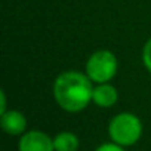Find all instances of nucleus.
Wrapping results in <instances>:
<instances>
[{"instance_id": "obj_4", "label": "nucleus", "mask_w": 151, "mask_h": 151, "mask_svg": "<svg viewBox=\"0 0 151 151\" xmlns=\"http://www.w3.org/2000/svg\"><path fill=\"white\" fill-rule=\"evenodd\" d=\"M18 151H55L53 138L42 130H28L21 135Z\"/></svg>"}, {"instance_id": "obj_10", "label": "nucleus", "mask_w": 151, "mask_h": 151, "mask_svg": "<svg viewBox=\"0 0 151 151\" xmlns=\"http://www.w3.org/2000/svg\"><path fill=\"white\" fill-rule=\"evenodd\" d=\"M0 101H2L0 102V114H2V113L6 111V93L3 91L0 92Z\"/></svg>"}, {"instance_id": "obj_5", "label": "nucleus", "mask_w": 151, "mask_h": 151, "mask_svg": "<svg viewBox=\"0 0 151 151\" xmlns=\"http://www.w3.org/2000/svg\"><path fill=\"white\" fill-rule=\"evenodd\" d=\"M0 124L8 135H22L27 129V119L18 110H6L5 113H2Z\"/></svg>"}, {"instance_id": "obj_9", "label": "nucleus", "mask_w": 151, "mask_h": 151, "mask_svg": "<svg viewBox=\"0 0 151 151\" xmlns=\"http://www.w3.org/2000/svg\"><path fill=\"white\" fill-rule=\"evenodd\" d=\"M95 151H124V147L116 144V142H105V144H101Z\"/></svg>"}, {"instance_id": "obj_3", "label": "nucleus", "mask_w": 151, "mask_h": 151, "mask_svg": "<svg viewBox=\"0 0 151 151\" xmlns=\"http://www.w3.org/2000/svg\"><path fill=\"white\" fill-rule=\"evenodd\" d=\"M117 56L107 49H99L93 52L86 61V74L95 85L113 80L117 74Z\"/></svg>"}, {"instance_id": "obj_2", "label": "nucleus", "mask_w": 151, "mask_h": 151, "mask_svg": "<svg viewBox=\"0 0 151 151\" xmlns=\"http://www.w3.org/2000/svg\"><path fill=\"white\" fill-rule=\"evenodd\" d=\"M108 135L122 147L135 145L142 136V122L133 113H119L110 120Z\"/></svg>"}, {"instance_id": "obj_6", "label": "nucleus", "mask_w": 151, "mask_h": 151, "mask_svg": "<svg viewBox=\"0 0 151 151\" xmlns=\"http://www.w3.org/2000/svg\"><path fill=\"white\" fill-rule=\"evenodd\" d=\"M119 101V91L111 83H98L93 86L92 102L99 108H111Z\"/></svg>"}, {"instance_id": "obj_1", "label": "nucleus", "mask_w": 151, "mask_h": 151, "mask_svg": "<svg viewBox=\"0 0 151 151\" xmlns=\"http://www.w3.org/2000/svg\"><path fill=\"white\" fill-rule=\"evenodd\" d=\"M93 86L86 73L76 70L64 71L53 83L55 102L67 113H80L92 102Z\"/></svg>"}, {"instance_id": "obj_7", "label": "nucleus", "mask_w": 151, "mask_h": 151, "mask_svg": "<svg viewBox=\"0 0 151 151\" xmlns=\"http://www.w3.org/2000/svg\"><path fill=\"white\" fill-rule=\"evenodd\" d=\"M53 145H55V151H77L80 141L76 133L64 130L53 138Z\"/></svg>"}, {"instance_id": "obj_8", "label": "nucleus", "mask_w": 151, "mask_h": 151, "mask_svg": "<svg viewBox=\"0 0 151 151\" xmlns=\"http://www.w3.org/2000/svg\"><path fill=\"white\" fill-rule=\"evenodd\" d=\"M142 62H144L145 68L151 73V37L147 40V43L142 49Z\"/></svg>"}]
</instances>
